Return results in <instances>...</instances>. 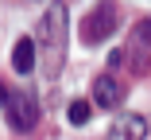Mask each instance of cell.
Segmentation results:
<instances>
[{
	"label": "cell",
	"instance_id": "5",
	"mask_svg": "<svg viewBox=\"0 0 151 140\" xmlns=\"http://www.w3.org/2000/svg\"><path fill=\"white\" fill-rule=\"evenodd\" d=\"M93 101H97L101 109H116L120 101H124V82L112 78V74H101V78L93 82Z\"/></svg>",
	"mask_w": 151,
	"mask_h": 140
},
{
	"label": "cell",
	"instance_id": "2",
	"mask_svg": "<svg viewBox=\"0 0 151 140\" xmlns=\"http://www.w3.org/2000/svg\"><path fill=\"white\" fill-rule=\"evenodd\" d=\"M4 113H8V125L16 132H35V125H39V101L27 90H8Z\"/></svg>",
	"mask_w": 151,
	"mask_h": 140
},
{
	"label": "cell",
	"instance_id": "7",
	"mask_svg": "<svg viewBox=\"0 0 151 140\" xmlns=\"http://www.w3.org/2000/svg\"><path fill=\"white\" fill-rule=\"evenodd\" d=\"M147 51H151V20L136 23V31H132V47H128V54H132L136 62H143V59H147Z\"/></svg>",
	"mask_w": 151,
	"mask_h": 140
},
{
	"label": "cell",
	"instance_id": "6",
	"mask_svg": "<svg viewBox=\"0 0 151 140\" xmlns=\"http://www.w3.org/2000/svg\"><path fill=\"white\" fill-rule=\"evenodd\" d=\"M35 62H39V47H35V39H31V35L16 39V47H12V66H16L19 74H31Z\"/></svg>",
	"mask_w": 151,
	"mask_h": 140
},
{
	"label": "cell",
	"instance_id": "3",
	"mask_svg": "<svg viewBox=\"0 0 151 140\" xmlns=\"http://www.w3.org/2000/svg\"><path fill=\"white\" fill-rule=\"evenodd\" d=\"M112 31H116V8H112V4H101V8H93V12H85V20H81V43L97 47V43H105Z\"/></svg>",
	"mask_w": 151,
	"mask_h": 140
},
{
	"label": "cell",
	"instance_id": "8",
	"mask_svg": "<svg viewBox=\"0 0 151 140\" xmlns=\"http://www.w3.org/2000/svg\"><path fill=\"white\" fill-rule=\"evenodd\" d=\"M66 117H70L74 125H85L89 117H93V105H89V101H70V109H66Z\"/></svg>",
	"mask_w": 151,
	"mask_h": 140
},
{
	"label": "cell",
	"instance_id": "1",
	"mask_svg": "<svg viewBox=\"0 0 151 140\" xmlns=\"http://www.w3.org/2000/svg\"><path fill=\"white\" fill-rule=\"evenodd\" d=\"M66 31H70V20H66V4H50L39 20V51H43V62H47V74L54 78L62 70V59H66Z\"/></svg>",
	"mask_w": 151,
	"mask_h": 140
},
{
	"label": "cell",
	"instance_id": "4",
	"mask_svg": "<svg viewBox=\"0 0 151 140\" xmlns=\"http://www.w3.org/2000/svg\"><path fill=\"white\" fill-rule=\"evenodd\" d=\"M147 117H139V113H124V117H116L112 121V128L105 132V140H147Z\"/></svg>",
	"mask_w": 151,
	"mask_h": 140
}]
</instances>
